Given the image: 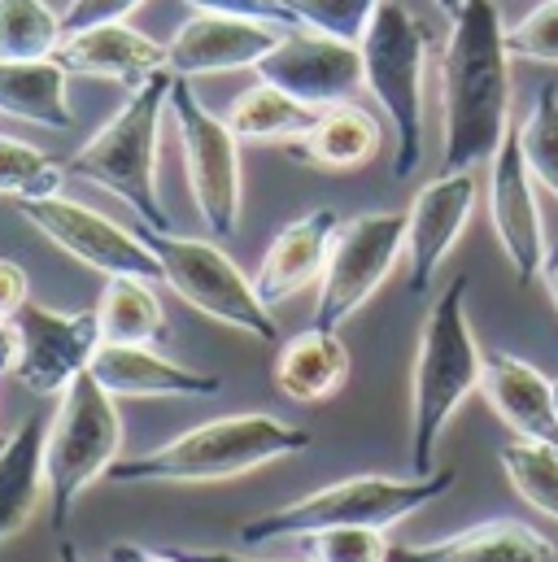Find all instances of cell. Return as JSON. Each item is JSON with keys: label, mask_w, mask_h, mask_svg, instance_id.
Masks as SVG:
<instances>
[{"label": "cell", "mask_w": 558, "mask_h": 562, "mask_svg": "<svg viewBox=\"0 0 558 562\" xmlns=\"http://www.w3.org/2000/svg\"><path fill=\"white\" fill-rule=\"evenodd\" d=\"M511 132V48L493 0H467L449 18L440 53V166L476 170Z\"/></svg>", "instance_id": "obj_1"}, {"label": "cell", "mask_w": 558, "mask_h": 562, "mask_svg": "<svg viewBox=\"0 0 558 562\" xmlns=\"http://www.w3.org/2000/svg\"><path fill=\"white\" fill-rule=\"evenodd\" d=\"M314 436L297 423H283L276 415H227V419L197 423L179 431L175 440L119 458L110 467V484H223L236 475H249L267 462L305 453Z\"/></svg>", "instance_id": "obj_2"}, {"label": "cell", "mask_w": 558, "mask_h": 562, "mask_svg": "<svg viewBox=\"0 0 558 562\" xmlns=\"http://www.w3.org/2000/svg\"><path fill=\"white\" fill-rule=\"evenodd\" d=\"M467 276L445 283L418 331L411 371V475L436 471V445L445 423L471 393H480L484 380V353L467 318Z\"/></svg>", "instance_id": "obj_3"}, {"label": "cell", "mask_w": 558, "mask_h": 562, "mask_svg": "<svg viewBox=\"0 0 558 562\" xmlns=\"http://www.w3.org/2000/svg\"><path fill=\"white\" fill-rule=\"evenodd\" d=\"M458 471L454 467H436L432 475H349L336 480L327 488H314L288 506H276L258 519L241 524V541L245 546H271V541H292L305 532H323V528H393L402 519L418 515L423 506L440 502L454 488Z\"/></svg>", "instance_id": "obj_4"}, {"label": "cell", "mask_w": 558, "mask_h": 562, "mask_svg": "<svg viewBox=\"0 0 558 562\" xmlns=\"http://www.w3.org/2000/svg\"><path fill=\"white\" fill-rule=\"evenodd\" d=\"M170 88L175 70H161L140 83L136 92H127L123 110L66 161L70 179L114 192L144 227L157 232H170V218L157 196V136L161 119L170 114Z\"/></svg>", "instance_id": "obj_5"}, {"label": "cell", "mask_w": 558, "mask_h": 562, "mask_svg": "<svg viewBox=\"0 0 558 562\" xmlns=\"http://www.w3.org/2000/svg\"><path fill=\"white\" fill-rule=\"evenodd\" d=\"M362 75L367 92L393 123L398 153L393 175L411 179L423 161V75L432 53V26L402 0H384L362 35Z\"/></svg>", "instance_id": "obj_6"}, {"label": "cell", "mask_w": 558, "mask_h": 562, "mask_svg": "<svg viewBox=\"0 0 558 562\" xmlns=\"http://www.w3.org/2000/svg\"><path fill=\"white\" fill-rule=\"evenodd\" d=\"M119 397H110L97 375H79L62 397L57 415L44 436V480H48V524L53 532L66 528L75 502L110 475V467L123 453V419Z\"/></svg>", "instance_id": "obj_7"}, {"label": "cell", "mask_w": 558, "mask_h": 562, "mask_svg": "<svg viewBox=\"0 0 558 562\" xmlns=\"http://www.w3.org/2000/svg\"><path fill=\"white\" fill-rule=\"evenodd\" d=\"M140 236L148 240V249L161 262V283L183 296L197 314L245 331L263 345L279 340L276 310L258 296V283L249 280L214 240H197V236H179V232H157L140 223Z\"/></svg>", "instance_id": "obj_8"}, {"label": "cell", "mask_w": 558, "mask_h": 562, "mask_svg": "<svg viewBox=\"0 0 558 562\" xmlns=\"http://www.w3.org/2000/svg\"><path fill=\"white\" fill-rule=\"evenodd\" d=\"M170 119L183 148V170L188 188L197 201L201 223L210 227L214 240H227L241 227V201H245V179H241V140L227 127V119L210 114L201 97L192 92L188 79L175 75L170 88Z\"/></svg>", "instance_id": "obj_9"}, {"label": "cell", "mask_w": 558, "mask_h": 562, "mask_svg": "<svg viewBox=\"0 0 558 562\" xmlns=\"http://www.w3.org/2000/svg\"><path fill=\"white\" fill-rule=\"evenodd\" d=\"M406 254V214L398 210H376L341 223L327 271L319 280L314 301V327H341L349 323L376 292L393 276V267Z\"/></svg>", "instance_id": "obj_10"}, {"label": "cell", "mask_w": 558, "mask_h": 562, "mask_svg": "<svg viewBox=\"0 0 558 562\" xmlns=\"http://www.w3.org/2000/svg\"><path fill=\"white\" fill-rule=\"evenodd\" d=\"M18 214L44 236L53 240L62 254H70L75 262H83L88 271L110 276H140V280H161V262L148 249V240L140 236V227H123L114 218H105L92 205H79L70 196H44V201H18Z\"/></svg>", "instance_id": "obj_11"}, {"label": "cell", "mask_w": 558, "mask_h": 562, "mask_svg": "<svg viewBox=\"0 0 558 562\" xmlns=\"http://www.w3.org/2000/svg\"><path fill=\"white\" fill-rule=\"evenodd\" d=\"M13 327H18V340H22L13 375L35 397H62L79 375L92 371V358L105 345L97 310L62 314V310L26 301L13 314Z\"/></svg>", "instance_id": "obj_12"}, {"label": "cell", "mask_w": 558, "mask_h": 562, "mask_svg": "<svg viewBox=\"0 0 558 562\" xmlns=\"http://www.w3.org/2000/svg\"><path fill=\"white\" fill-rule=\"evenodd\" d=\"M254 75L314 110L345 105L354 101L358 88H367L362 48L349 40L305 31V26H288L276 40V48L254 66Z\"/></svg>", "instance_id": "obj_13"}, {"label": "cell", "mask_w": 558, "mask_h": 562, "mask_svg": "<svg viewBox=\"0 0 558 562\" xmlns=\"http://www.w3.org/2000/svg\"><path fill=\"white\" fill-rule=\"evenodd\" d=\"M537 179L524 161V144H520V123H511L506 140L498 144L493 161H489V218L498 232V245L515 271V280L537 283L546 267V223H542V205H537Z\"/></svg>", "instance_id": "obj_14"}, {"label": "cell", "mask_w": 558, "mask_h": 562, "mask_svg": "<svg viewBox=\"0 0 558 562\" xmlns=\"http://www.w3.org/2000/svg\"><path fill=\"white\" fill-rule=\"evenodd\" d=\"M476 170H440L415 192L406 210V283L415 296L436 283V271L476 214Z\"/></svg>", "instance_id": "obj_15"}, {"label": "cell", "mask_w": 558, "mask_h": 562, "mask_svg": "<svg viewBox=\"0 0 558 562\" xmlns=\"http://www.w3.org/2000/svg\"><path fill=\"white\" fill-rule=\"evenodd\" d=\"M288 26L232 18V13H192L166 44L170 70L179 79L201 75H227V70H254Z\"/></svg>", "instance_id": "obj_16"}, {"label": "cell", "mask_w": 558, "mask_h": 562, "mask_svg": "<svg viewBox=\"0 0 558 562\" xmlns=\"http://www.w3.org/2000/svg\"><path fill=\"white\" fill-rule=\"evenodd\" d=\"M57 61L70 75H88V79H110L123 83L127 92H136L140 83H148L153 75L170 70L166 44L148 40L132 22H97L83 31H66Z\"/></svg>", "instance_id": "obj_17"}, {"label": "cell", "mask_w": 558, "mask_h": 562, "mask_svg": "<svg viewBox=\"0 0 558 562\" xmlns=\"http://www.w3.org/2000/svg\"><path fill=\"white\" fill-rule=\"evenodd\" d=\"M480 393L493 406V415L506 423L520 440H537V445H555L558 449L555 380L542 375L533 362H524L515 353H502V349L484 353Z\"/></svg>", "instance_id": "obj_18"}, {"label": "cell", "mask_w": 558, "mask_h": 562, "mask_svg": "<svg viewBox=\"0 0 558 562\" xmlns=\"http://www.w3.org/2000/svg\"><path fill=\"white\" fill-rule=\"evenodd\" d=\"M336 232H341V214L327 210V205L292 218L271 240V249H267V258H263V267L254 276L258 296L276 310L279 301H288V296L305 292L310 283L323 280L332 245H336Z\"/></svg>", "instance_id": "obj_19"}, {"label": "cell", "mask_w": 558, "mask_h": 562, "mask_svg": "<svg viewBox=\"0 0 558 562\" xmlns=\"http://www.w3.org/2000/svg\"><path fill=\"white\" fill-rule=\"evenodd\" d=\"M92 375L110 397H219L223 380L161 358L153 345H101Z\"/></svg>", "instance_id": "obj_20"}, {"label": "cell", "mask_w": 558, "mask_h": 562, "mask_svg": "<svg viewBox=\"0 0 558 562\" xmlns=\"http://www.w3.org/2000/svg\"><path fill=\"white\" fill-rule=\"evenodd\" d=\"M389 562H558V546L520 519H489L427 546H393Z\"/></svg>", "instance_id": "obj_21"}, {"label": "cell", "mask_w": 558, "mask_h": 562, "mask_svg": "<svg viewBox=\"0 0 558 562\" xmlns=\"http://www.w3.org/2000/svg\"><path fill=\"white\" fill-rule=\"evenodd\" d=\"M349 380V349L332 327H305L292 340H283L276 358V389L288 402L314 406L341 393Z\"/></svg>", "instance_id": "obj_22"}, {"label": "cell", "mask_w": 558, "mask_h": 562, "mask_svg": "<svg viewBox=\"0 0 558 562\" xmlns=\"http://www.w3.org/2000/svg\"><path fill=\"white\" fill-rule=\"evenodd\" d=\"M44 436H48V423L26 419L0 440V546L13 541L48 497Z\"/></svg>", "instance_id": "obj_23"}, {"label": "cell", "mask_w": 558, "mask_h": 562, "mask_svg": "<svg viewBox=\"0 0 558 562\" xmlns=\"http://www.w3.org/2000/svg\"><path fill=\"white\" fill-rule=\"evenodd\" d=\"M70 70L57 57H26L0 61V114L35 123L44 132H70L75 110L66 97Z\"/></svg>", "instance_id": "obj_24"}, {"label": "cell", "mask_w": 558, "mask_h": 562, "mask_svg": "<svg viewBox=\"0 0 558 562\" xmlns=\"http://www.w3.org/2000/svg\"><path fill=\"white\" fill-rule=\"evenodd\" d=\"M380 140L384 136H380L376 114L345 101V105L319 110V123L288 148H292L297 161L319 166V170H358L380 153Z\"/></svg>", "instance_id": "obj_25"}, {"label": "cell", "mask_w": 558, "mask_h": 562, "mask_svg": "<svg viewBox=\"0 0 558 562\" xmlns=\"http://www.w3.org/2000/svg\"><path fill=\"white\" fill-rule=\"evenodd\" d=\"M97 323L105 345H157L166 336V310L153 280L110 276L97 296Z\"/></svg>", "instance_id": "obj_26"}, {"label": "cell", "mask_w": 558, "mask_h": 562, "mask_svg": "<svg viewBox=\"0 0 558 562\" xmlns=\"http://www.w3.org/2000/svg\"><path fill=\"white\" fill-rule=\"evenodd\" d=\"M319 123V110L279 92L271 83L258 79V88L241 92L227 110V127L236 132L241 144H292L301 140Z\"/></svg>", "instance_id": "obj_27"}, {"label": "cell", "mask_w": 558, "mask_h": 562, "mask_svg": "<svg viewBox=\"0 0 558 562\" xmlns=\"http://www.w3.org/2000/svg\"><path fill=\"white\" fill-rule=\"evenodd\" d=\"M66 18L48 0H0V61L57 57Z\"/></svg>", "instance_id": "obj_28"}, {"label": "cell", "mask_w": 558, "mask_h": 562, "mask_svg": "<svg viewBox=\"0 0 558 562\" xmlns=\"http://www.w3.org/2000/svg\"><path fill=\"white\" fill-rule=\"evenodd\" d=\"M511 488L546 519L558 524V449L555 445H537V440H511L498 453Z\"/></svg>", "instance_id": "obj_29"}, {"label": "cell", "mask_w": 558, "mask_h": 562, "mask_svg": "<svg viewBox=\"0 0 558 562\" xmlns=\"http://www.w3.org/2000/svg\"><path fill=\"white\" fill-rule=\"evenodd\" d=\"M66 161H53L44 148L13 136H0V196L18 201H44L57 196L66 183Z\"/></svg>", "instance_id": "obj_30"}, {"label": "cell", "mask_w": 558, "mask_h": 562, "mask_svg": "<svg viewBox=\"0 0 558 562\" xmlns=\"http://www.w3.org/2000/svg\"><path fill=\"white\" fill-rule=\"evenodd\" d=\"M520 144L533 179L558 201V83H542L533 97L528 119L520 123Z\"/></svg>", "instance_id": "obj_31"}, {"label": "cell", "mask_w": 558, "mask_h": 562, "mask_svg": "<svg viewBox=\"0 0 558 562\" xmlns=\"http://www.w3.org/2000/svg\"><path fill=\"white\" fill-rule=\"evenodd\" d=\"M380 4L384 0H283L292 26H305V31L332 35V40H349V44H362Z\"/></svg>", "instance_id": "obj_32"}, {"label": "cell", "mask_w": 558, "mask_h": 562, "mask_svg": "<svg viewBox=\"0 0 558 562\" xmlns=\"http://www.w3.org/2000/svg\"><path fill=\"white\" fill-rule=\"evenodd\" d=\"M297 559L305 562H389V537L384 528H323L292 537Z\"/></svg>", "instance_id": "obj_33"}, {"label": "cell", "mask_w": 558, "mask_h": 562, "mask_svg": "<svg viewBox=\"0 0 558 562\" xmlns=\"http://www.w3.org/2000/svg\"><path fill=\"white\" fill-rule=\"evenodd\" d=\"M511 57H528L542 66H558V0H542L506 31Z\"/></svg>", "instance_id": "obj_34"}, {"label": "cell", "mask_w": 558, "mask_h": 562, "mask_svg": "<svg viewBox=\"0 0 558 562\" xmlns=\"http://www.w3.org/2000/svg\"><path fill=\"white\" fill-rule=\"evenodd\" d=\"M192 13H232V18H254L271 26H292L283 0H183Z\"/></svg>", "instance_id": "obj_35"}, {"label": "cell", "mask_w": 558, "mask_h": 562, "mask_svg": "<svg viewBox=\"0 0 558 562\" xmlns=\"http://www.w3.org/2000/svg\"><path fill=\"white\" fill-rule=\"evenodd\" d=\"M144 0H70L66 4V31H83L97 22H127Z\"/></svg>", "instance_id": "obj_36"}, {"label": "cell", "mask_w": 558, "mask_h": 562, "mask_svg": "<svg viewBox=\"0 0 558 562\" xmlns=\"http://www.w3.org/2000/svg\"><path fill=\"white\" fill-rule=\"evenodd\" d=\"M31 301V280L13 258H0V314L13 318Z\"/></svg>", "instance_id": "obj_37"}, {"label": "cell", "mask_w": 558, "mask_h": 562, "mask_svg": "<svg viewBox=\"0 0 558 562\" xmlns=\"http://www.w3.org/2000/svg\"><path fill=\"white\" fill-rule=\"evenodd\" d=\"M170 559L179 562H305V559H254V554H227V550H188V546H170Z\"/></svg>", "instance_id": "obj_38"}, {"label": "cell", "mask_w": 558, "mask_h": 562, "mask_svg": "<svg viewBox=\"0 0 558 562\" xmlns=\"http://www.w3.org/2000/svg\"><path fill=\"white\" fill-rule=\"evenodd\" d=\"M105 559L110 562H179V559H170L166 550H144V546H132V541H114V546L105 550Z\"/></svg>", "instance_id": "obj_39"}, {"label": "cell", "mask_w": 558, "mask_h": 562, "mask_svg": "<svg viewBox=\"0 0 558 562\" xmlns=\"http://www.w3.org/2000/svg\"><path fill=\"white\" fill-rule=\"evenodd\" d=\"M542 283H546V292H550V301H555L558 310V245L546 254V267H542Z\"/></svg>", "instance_id": "obj_40"}, {"label": "cell", "mask_w": 558, "mask_h": 562, "mask_svg": "<svg viewBox=\"0 0 558 562\" xmlns=\"http://www.w3.org/2000/svg\"><path fill=\"white\" fill-rule=\"evenodd\" d=\"M57 562H83V554H79L75 541H62V546H57Z\"/></svg>", "instance_id": "obj_41"}, {"label": "cell", "mask_w": 558, "mask_h": 562, "mask_svg": "<svg viewBox=\"0 0 558 562\" xmlns=\"http://www.w3.org/2000/svg\"><path fill=\"white\" fill-rule=\"evenodd\" d=\"M432 4H436V13H445V18H458L467 0H432Z\"/></svg>", "instance_id": "obj_42"}]
</instances>
